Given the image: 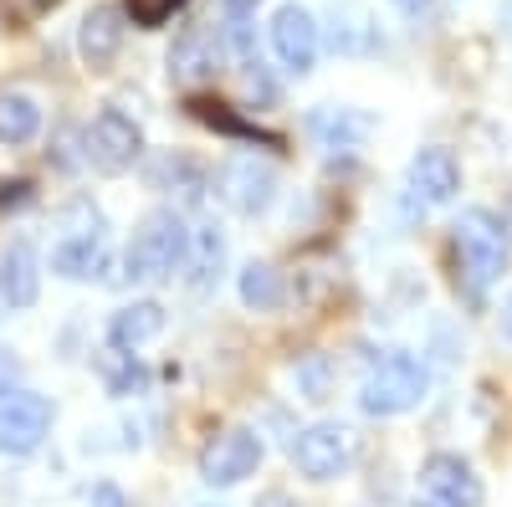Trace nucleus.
<instances>
[{
    "mask_svg": "<svg viewBox=\"0 0 512 507\" xmlns=\"http://www.w3.org/2000/svg\"><path fill=\"white\" fill-rule=\"evenodd\" d=\"M185 262H190V231L180 221V210H149L123 251V277L128 282H164Z\"/></svg>",
    "mask_w": 512,
    "mask_h": 507,
    "instance_id": "obj_1",
    "label": "nucleus"
},
{
    "mask_svg": "<svg viewBox=\"0 0 512 507\" xmlns=\"http://www.w3.org/2000/svg\"><path fill=\"white\" fill-rule=\"evenodd\" d=\"M425 400V369L415 354L405 349H390L379 354L369 369H364V385H359V405L369 415H405Z\"/></svg>",
    "mask_w": 512,
    "mask_h": 507,
    "instance_id": "obj_2",
    "label": "nucleus"
},
{
    "mask_svg": "<svg viewBox=\"0 0 512 507\" xmlns=\"http://www.w3.org/2000/svg\"><path fill=\"white\" fill-rule=\"evenodd\" d=\"M456 257H461V272H466L472 292H487L497 282V272L507 267V236L487 210H466L456 221Z\"/></svg>",
    "mask_w": 512,
    "mask_h": 507,
    "instance_id": "obj_3",
    "label": "nucleus"
},
{
    "mask_svg": "<svg viewBox=\"0 0 512 507\" xmlns=\"http://www.w3.org/2000/svg\"><path fill=\"white\" fill-rule=\"evenodd\" d=\"M139 149H144L139 123L123 118L118 108H103L88 123V139H82V154H88V164L98 169V175H123V169L139 159Z\"/></svg>",
    "mask_w": 512,
    "mask_h": 507,
    "instance_id": "obj_4",
    "label": "nucleus"
},
{
    "mask_svg": "<svg viewBox=\"0 0 512 507\" xmlns=\"http://www.w3.org/2000/svg\"><path fill=\"white\" fill-rule=\"evenodd\" d=\"M349 456H354V431L338 426V420H318L292 441V467L308 482H333L349 467Z\"/></svg>",
    "mask_w": 512,
    "mask_h": 507,
    "instance_id": "obj_5",
    "label": "nucleus"
},
{
    "mask_svg": "<svg viewBox=\"0 0 512 507\" xmlns=\"http://www.w3.org/2000/svg\"><path fill=\"white\" fill-rule=\"evenodd\" d=\"M52 431V405L36 390H6L0 395V451L31 456Z\"/></svg>",
    "mask_w": 512,
    "mask_h": 507,
    "instance_id": "obj_6",
    "label": "nucleus"
},
{
    "mask_svg": "<svg viewBox=\"0 0 512 507\" xmlns=\"http://www.w3.org/2000/svg\"><path fill=\"white\" fill-rule=\"evenodd\" d=\"M216 195L236 210V216H262L277 200V169L256 154H236L216 175Z\"/></svg>",
    "mask_w": 512,
    "mask_h": 507,
    "instance_id": "obj_7",
    "label": "nucleus"
},
{
    "mask_svg": "<svg viewBox=\"0 0 512 507\" xmlns=\"http://www.w3.org/2000/svg\"><path fill=\"white\" fill-rule=\"evenodd\" d=\"M256 467H262V441H256V431H246V426L221 431L216 441L200 451V477H205L210 487H236V482H246Z\"/></svg>",
    "mask_w": 512,
    "mask_h": 507,
    "instance_id": "obj_8",
    "label": "nucleus"
},
{
    "mask_svg": "<svg viewBox=\"0 0 512 507\" xmlns=\"http://www.w3.org/2000/svg\"><path fill=\"white\" fill-rule=\"evenodd\" d=\"M420 482H425V497H441L451 507H482V477L451 451H436L431 461H425Z\"/></svg>",
    "mask_w": 512,
    "mask_h": 507,
    "instance_id": "obj_9",
    "label": "nucleus"
},
{
    "mask_svg": "<svg viewBox=\"0 0 512 507\" xmlns=\"http://www.w3.org/2000/svg\"><path fill=\"white\" fill-rule=\"evenodd\" d=\"M272 47L282 57V67L292 72H308L318 62V21L303 6H282L272 16Z\"/></svg>",
    "mask_w": 512,
    "mask_h": 507,
    "instance_id": "obj_10",
    "label": "nucleus"
},
{
    "mask_svg": "<svg viewBox=\"0 0 512 507\" xmlns=\"http://www.w3.org/2000/svg\"><path fill=\"white\" fill-rule=\"evenodd\" d=\"M103 257H108V251H103V231L93 221V226H82V231H67L52 246V272L67 277V282H88V277L103 272Z\"/></svg>",
    "mask_w": 512,
    "mask_h": 507,
    "instance_id": "obj_11",
    "label": "nucleus"
},
{
    "mask_svg": "<svg viewBox=\"0 0 512 507\" xmlns=\"http://www.w3.org/2000/svg\"><path fill=\"white\" fill-rule=\"evenodd\" d=\"M410 190L425 200V205H446L456 190H461V164L451 149H420L410 159Z\"/></svg>",
    "mask_w": 512,
    "mask_h": 507,
    "instance_id": "obj_12",
    "label": "nucleus"
},
{
    "mask_svg": "<svg viewBox=\"0 0 512 507\" xmlns=\"http://www.w3.org/2000/svg\"><path fill=\"white\" fill-rule=\"evenodd\" d=\"M36 292H41V257L21 236V241L6 246V257H0V298H6L11 308H31Z\"/></svg>",
    "mask_w": 512,
    "mask_h": 507,
    "instance_id": "obj_13",
    "label": "nucleus"
},
{
    "mask_svg": "<svg viewBox=\"0 0 512 507\" xmlns=\"http://www.w3.org/2000/svg\"><path fill=\"white\" fill-rule=\"evenodd\" d=\"M123 47V11L113 6H93L88 16H82V31H77V52L82 62H88L93 72H103Z\"/></svg>",
    "mask_w": 512,
    "mask_h": 507,
    "instance_id": "obj_14",
    "label": "nucleus"
},
{
    "mask_svg": "<svg viewBox=\"0 0 512 507\" xmlns=\"http://www.w3.org/2000/svg\"><path fill=\"white\" fill-rule=\"evenodd\" d=\"M328 41H333V52H344V57L374 52L379 47L374 16L364 6H354V0H344V6H333V16H328Z\"/></svg>",
    "mask_w": 512,
    "mask_h": 507,
    "instance_id": "obj_15",
    "label": "nucleus"
},
{
    "mask_svg": "<svg viewBox=\"0 0 512 507\" xmlns=\"http://www.w3.org/2000/svg\"><path fill=\"white\" fill-rule=\"evenodd\" d=\"M159 333H164V308L159 303H128L108 323V344L118 354H134L139 344H149V338H159Z\"/></svg>",
    "mask_w": 512,
    "mask_h": 507,
    "instance_id": "obj_16",
    "label": "nucleus"
},
{
    "mask_svg": "<svg viewBox=\"0 0 512 507\" xmlns=\"http://www.w3.org/2000/svg\"><path fill=\"white\" fill-rule=\"evenodd\" d=\"M41 129V103L26 93H0V139L6 144H26Z\"/></svg>",
    "mask_w": 512,
    "mask_h": 507,
    "instance_id": "obj_17",
    "label": "nucleus"
},
{
    "mask_svg": "<svg viewBox=\"0 0 512 507\" xmlns=\"http://www.w3.org/2000/svg\"><path fill=\"white\" fill-rule=\"evenodd\" d=\"M241 303L246 308H256V313H267V308H277L282 303V272L272 267V262H251V267H241Z\"/></svg>",
    "mask_w": 512,
    "mask_h": 507,
    "instance_id": "obj_18",
    "label": "nucleus"
},
{
    "mask_svg": "<svg viewBox=\"0 0 512 507\" xmlns=\"http://www.w3.org/2000/svg\"><path fill=\"white\" fill-rule=\"evenodd\" d=\"M313 129H318V139H323L328 149H349V144H359V139L369 134V118L354 113V108H323V113L313 118Z\"/></svg>",
    "mask_w": 512,
    "mask_h": 507,
    "instance_id": "obj_19",
    "label": "nucleus"
},
{
    "mask_svg": "<svg viewBox=\"0 0 512 507\" xmlns=\"http://www.w3.org/2000/svg\"><path fill=\"white\" fill-rule=\"evenodd\" d=\"M190 113L200 118V123H210V129H221V134H231V139H262V144H272L277 149V139L272 134H262L256 123H246V118H236L226 103H216V98H190Z\"/></svg>",
    "mask_w": 512,
    "mask_h": 507,
    "instance_id": "obj_20",
    "label": "nucleus"
},
{
    "mask_svg": "<svg viewBox=\"0 0 512 507\" xmlns=\"http://www.w3.org/2000/svg\"><path fill=\"white\" fill-rule=\"evenodd\" d=\"M169 72H175L180 82H195V77H205V72H216V52H210L205 31L180 36V47L169 52Z\"/></svg>",
    "mask_w": 512,
    "mask_h": 507,
    "instance_id": "obj_21",
    "label": "nucleus"
},
{
    "mask_svg": "<svg viewBox=\"0 0 512 507\" xmlns=\"http://www.w3.org/2000/svg\"><path fill=\"white\" fill-rule=\"evenodd\" d=\"M180 6L185 0H128V16H134V26H164Z\"/></svg>",
    "mask_w": 512,
    "mask_h": 507,
    "instance_id": "obj_22",
    "label": "nucleus"
},
{
    "mask_svg": "<svg viewBox=\"0 0 512 507\" xmlns=\"http://www.w3.org/2000/svg\"><path fill=\"white\" fill-rule=\"evenodd\" d=\"M93 507H128V502H123V492L113 482H98L93 487Z\"/></svg>",
    "mask_w": 512,
    "mask_h": 507,
    "instance_id": "obj_23",
    "label": "nucleus"
},
{
    "mask_svg": "<svg viewBox=\"0 0 512 507\" xmlns=\"http://www.w3.org/2000/svg\"><path fill=\"white\" fill-rule=\"evenodd\" d=\"M6 390H16V359L0 349V395H6Z\"/></svg>",
    "mask_w": 512,
    "mask_h": 507,
    "instance_id": "obj_24",
    "label": "nucleus"
},
{
    "mask_svg": "<svg viewBox=\"0 0 512 507\" xmlns=\"http://www.w3.org/2000/svg\"><path fill=\"white\" fill-rule=\"evenodd\" d=\"M221 6H226L231 16H246V11H256V6H262V0H221Z\"/></svg>",
    "mask_w": 512,
    "mask_h": 507,
    "instance_id": "obj_25",
    "label": "nucleus"
},
{
    "mask_svg": "<svg viewBox=\"0 0 512 507\" xmlns=\"http://www.w3.org/2000/svg\"><path fill=\"white\" fill-rule=\"evenodd\" d=\"M502 338H507V344H512V298L502 303Z\"/></svg>",
    "mask_w": 512,
    "mask_h": 507,
    "instance_id": "obj_26",
    "label": "nucleus"
},
{
    "mask_svg": "<svg viewBox=\"0 0 512 507\" xmlns=\"http://www.w3.org/2000/svg\"><path fill=\"white\" fill-rule=\"evenodd\" d=\"M395 6H400V11H410V16H420L425 6H431V0H395Z\"/></svg>",
    "mask_w": 512,
    "mask_h": 507,
    "instance_id": "obj_27",
    "label": "nucleus"
},
{
    "mask_svg": "<svg viewBox=\"0 0 512 507\" xmlns=\"http://www.w3.org/2000/svg\"><path fill=\"white\" fill-rule=\"evenodd\" d=\"M502 236H507V241H512V200H507V205H502Z\"/></svg>",
    "mask_w": 512,
    "mask_h": 507,
    "instance_id": "obj_28",
    "label": "nucleus"
},
{
    "mask_svg": "<svg viewBox=\"0 0 512 507\" xmlns=\"http://www.w3.org/2000/svg\"><path fill=\"white\" fill-rule=\"evenodd\" d=\"M415 507H451V502H441V497H425V502H415Z\"/></svg>",
    "mask_w": 512,
    "mask_h": 507,
    "instance_id": "obj_29",
    "label": "nucleus"
},
{
    "mask_svg": "<svg viewBox=\"0 0 512 507\" xmlns=\"http://www.w3.org/2000/svg\"><path fill=\"white\" fill-rule=\"evenodd\" d=\"M262 507H292V502H287V497H267Z\"/></svg>",
    "mask_w": 512,
    "mask_h": 507,
    "instance_id": "obj_30",
    "label": "nucleus"
},
{
    "mask_svg": "<svg viewBox=\"0 0 512 507\" xmlns=\"http://www.w3.org/2000/svg\"><path fill=\"white\" fill-rule=\"evenodd\" d=\"M200 507H216V502H200Z\"/></svg>",
    "mask_w": 512,
    "mask_h": 507,
    "instance_id": "obj_31",
    "label": "nucleus"
}]
</instances>
